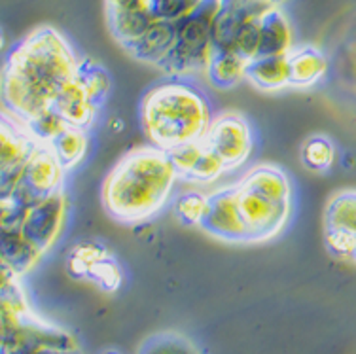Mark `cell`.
I'll list each match as a JSON object with an SVG mask.
<instances>
[{
  "mask_svg": "<svg viewBox=\"0 0 356 354\" xmlns=\"http://www.w3.org/2000/svg\"><path fill=\"white\" fill-rule=\"evenodd\" d=\"M224 172H227V167L224 165V161L211 148H207L205 144L201 156L193 165V169L190 170V175L186 177V180H192V182H197V184H211L214 180H218Z\"/></svg>",
  "mask_w": 356,
  "mask_h": 354,
  "instance_id": "cell-29",
  "label": "cell"
},
{
  "mask_svg": "<svg viewBox=\"0 0 356 354\" xmlns=\"http://www.w3.org/2000/svg\"><path fill=\"white\" fill-rule=\"evenodd\" d=\"M203 146L205 143H197V144H188V146H182V148H178V150L169 152L171 154L172 165H175V169L178 170V177L184 178L190 175V170L193 169V165L201 156V152H203Z\"/></svg>",
  "mask_w": 356,
  "mask_h": 354,
  "instance_id": "cell-33",
  "label": "cell"
},
{
  "mask_svg": "<svg viewBox=\"0 0 356 354\" xmlns=\"http://www.w3.org/2000/svg\"><path fill=\"white\" fill-rule=\"evenodd\" d=\"M137 354H199L192 341L175 332L150 335L144 341Z\"/></svg>",
  "mask_w": 356,
  "mask_h": 354,
  "instance_id": "cell-26",
  "label": "cell"
},
{
  "mask_svg": "<svg viewBox=\"0 0 356 354\" xmlns=\"http://www.w3.org/2000/svg\"><path fill=\"white\" fill-rule=\"evenodd\" d=\"M33 354H82L80 348H76V351H59V348H44V351H36Z\"/></svg>",
  "mask_w": 356,
  "mask_h": 354,
  "instance_id": "cell-35",
  "label": "cell"
},
{
  "mask_svg": "<svg viewBox=\"0 0 356 354\" xmlns=\"http://www.w3.org/2000/svg\"><path fill=\"white\" fill-rule=\"evenodd\" d=\"M302 161L313 172H326L336 161V146L328 136H309L302 146Z\"/></svg>",
  "mask_w": 356,
  "mask_h": 354,
  "instance_id": "cell-25",
  "label": "cell"
},
{
  "mask_svg": "<svg viewBox=\"0 0 356 354\" xmlns=\"http://www.w3.org/2000/svg\"><path fill=\"white\" fill-rule=\"evenodd\" d=\"M220 0H203L192 14L177 23V44L161 65L165 74L184 76L203 72L214 55L213 29Z\"/></svg>",
  "mask_w": 356,
  "mask_h": 354,
  "instance_id": "cell-5",
  "label": "cell"
},
{
  "mask_svg": "<svg viewBox=\"0 0 356 354\" xmlns=\"http://www.w3.org/2000/svg\"><path fill=\"white\" fill-rule=\"evenodd\" d=\"M33 204H35L33 201H29L17 190L2 193V201H0V230H19L23 220L27 216L29 209Z\"/></svg>",
  "mask_w": 356,
  "mask_h": 354,
  "instance_id": "cell-27",
  "label": "cell"
},
{
  "mask_svg": "<svg viewBox=\"0 0 356 354\" xmlns=\"http://www.w3.org/2000/svg\"><path fill=\"white\" fill-rule=\"evenodd\" d=\"M269 2H271V4H275V6H277V4H281V2H284V0H269Z\"/></svg>",
  "mask_w": 356,
  "mask_h": 354,
  "instance_id": "cell-36",
  "label": "cell"
},
{
  "mask_svg": "<svg viewBox=\"0 0 356 354\" xmlns=\"http://www.w3.org/2000/svg\"><path fill=\"white\" fill-rule=\"evenodd\" d=\"M97 108L99 106H95L91 99L86 95V91L78 83V80L63 89L61 95L57 97V101L51 106V110L61 118L65 125L78 127V129H89V125L93 123L97 116Z\"/></svg>",
  "mask_w": 356,
  "mask_h": 354,
  "instance_id": "cell-17",
  "label": "cell"
},
{
  "mask_svg": "<svg viewBox=\"0 0 356 354\" xmlns=\"http://www.w3.org/2000/svg\"><path fill=\"white\" fill-rule=\"evenodd\" d=\"M261 46L258 57H279L290 55L292 49V29L281 10L269 8L261 15Z\"/></svg>",
  "mask_w": 356,
  "mask_h": 354,
  "instance_id": "cell-18",
  "label": "cell"
},
{
  "mask_svg": "<svg viewBox=\"0 0 356 354\" xmlns=\"http://www.w3.org/2000/svg\"><path fill=\"white\" fill-rule=\"evenodd\" d=\"M108 250L97 241H82L72 246L69 258H67V271L74 279H88L89 269L97 262L108 258Z\"/></svg>",
  "mask_w": 356,
  "mask_h": 354,
  "instance_id": "cell-24",
  "label": "cell"
},
{
  "mask_svg": "<svg viewBox=\"0 0 356 354\" xmlns=\"http://www.w3.org/2000/svg\"><path fill=\"white\" fill-rule=\"evenodd\" d=\"M273 6L269 0H220L213 29L214 54L233 51V44L243 25L254 17H261Z\"/></svg>",
  "mask_w": 356,
  "mask_h": 354,
  "instance_id": "cell-13",
  "label": "cell"
},
{
  "mask_svg": "<svg viewBox=\"0 0 356 354\" xmlns=\"http://www.w3.org/2000/svg\"><path fill=\"white\" fill-rule=\"evenodd\" d=\"M175 44H177V23L156 19L154 25L148 29V33L144 34L135 46H131L127 51L138 61L148 63V65L159 68L169 59Z\"/></svg>",
  "mask_w": 356,
  "mask_h": 354,
  "instance_id": "cell-14",
  "label": "cell"
},
{
  "mask_svg": "<svg viewBox=\"0 0 356 354\" xmlns=\"http://www.w3.org/2000/svg\"><path fill=\"white\" fill-rule=\"evenodd\" d=\"M44 254L38 252L35 245L27 241L21 230H0V258L2 269L21 277L38 264Z\"/></svg>",
  "mask_w": 356,
  "mask_h": 354,
  "instance_id": "cell-15",
  "label": "cell"
},
{
  "mask_svg": "<svg viewBox=\"0 0 356 354\" xmlns=\"http://www.w3.org/2000/svg\"><path fill=\"white\" fill-rule=\"evenodd\" d=\"M88 280L101 288L103 292H116L122 287V269L112 256L97 262L95 266L89 269Z\"/></svg>",
  "mask_w": 356,
  "mask_h": 354,
  "instance_id": "cell-31",
  "label": "cell"
},
{
  "mask_svg": "<svg viewBox=\"0 0 356 354\" xmlns=\"http://www.w3.org/2000/svg\"><path fill=\"white\" fill-rule=\"evenodd\" d=\"M63 170L65 167L57 159L51 146L40 143L29 159V163L25 165L15 190L21 191L29 201L36 203L40 199H46L61 191Z\"/></svg>",
  "mask_w": 356,
  "mask_h": 354,
  "instance_id": "cell-12",
  "label": "cell"
},
{
  "mask_svg": "<svg viewBox=\"0 0 356 354\" xmlns=\"http://www.w3.org/2000/svg\"><path fill=\"white\" fill-rule=\"evenodd\" d=\"M103 354H120V353H116V351H106V353H103Z\"/></svg>",
  "mask_w": 356,
  "mask_h": 354,
  "instance_id": "cell-37",
  "label": "cell"
},
{
  "mask_svg": "<svg viewBox=\"0 0 356 354\" xmlns=\"http://www.w3.org/2000/svg\"><path fill=\"white\" fill-rule=\"evenodd\" d=\"M324 243L334 256L356 258V191H339L324 211Z\"/></svg>",
  "mask_w": 356,
  "mask_h": 354,
  "instance_id": "cell-9",
  "label": "cell"
},
{
  "mask_svg": "<svg viewBox=\"0 0 356 354\" xmlns=\"http://www.w3.org/2000/svg\"><path fill=\"white\" fill-rule=\"evenodd\" d=\"M19 277L2 269V354H33L44 348L76 351V337L29 309Z\"/></svg>",
  "mask_w": 356,
  "mask_h": 354,
  "instance_id": "cell-4",
  "label": "cell"
},
{
  "mask_svg": "<svg viewBox=\"0 0 356 354\" xmlns=\"http://www.w3.org/2000/svg\"><path fill=\"white\" fill-rule=\"evenodd\" d=\"M65 220H67V199L63 191H57L49 198L36 201L29 209L19 230L27 241L35 245L38 252L46 254L61 235Z\"/></svg>",
  "mask_w": 356,
  "mask_h": 354,
  "instance_id": "cell-10",
  "label": "cell"
},
{
  "mask_svg": "<svg viewBox=\"0 0 356 354\" xmlns=\"http://www.w3.org/2000/svg\"><path fill=\"white\" fill-rule=\"evenodd\" d=\"M237 186V198L243 218L252 232L254 243L277 237L286 227L292 203H277L264 198L260 193H254Z\"/></svg>",
  "mask_w": 356,
  "mask_h": 354,
  "instance_id": "cell-11",
  "label": "cell"
},
{
  "mask_svg": "<svg viewBox=\"0 0 356 354\" xmlns=\"http://www.w3.org/2000/svg\"><path fill=\"white\" fill-rule=\"evenodd\" d=\"M207 203H209V195L201 193V191H186L175 203V216L180 224L184 225H201L205 218Z\"/></svg>",
  "mask_w": 356,
  "mask_h": 354,
  "instance_id": "cell-28",
  "label": "cell"
},
{
  "mask_svg": "<svg viewBox=\"0 0 356 354\" xmlns=\"http://www.w3.org/2000/svg\"><path fill=\"white\" fill-rule=\"evenodd\" d=\"M261 17H254V19L247 21L243 29L235 38L233 44V54H237L243 57L245 61H252L260 55L261 46Z\"/></svg>",
  "mask_w": 356,
  "mask_h": 354,
  "instance_id": "cell-30",
  "label": "cell"
},
{
  "mask_svg": "<svg viewBox=\"0 0 356 354\" xmlns=\"http://www.w3.org/2000/svg\"><path fill=\"white\" fill-rule=\"evenodd\" d=\"M150 2H154V0H150Z\"/></svg>",
  "mask_w": 356,
  "mask_h": 354,
  "instance_id": "cell-38",
  "label": "cell"
},
{
  "mask_svg": "<svg viewBox=\"0 0 356 354\" xmlns=\"http://www.w3.org/2000/svg\"><path fill=\"white\" fill-rule=\"evenodd\" d=\"M237 184L245 190L260 193L277 203H292V186L286 172L275 165H258L241 178Z\"/></svg>",
  "mask_w": 356,
  "mask_h": 354,
  "instance_id": "cell-16",
  "label": "cell"
},
{
  "mask_svg": "<svg viewBox=\"0 0 356 354\" xmlns=\"http://www.w3.org/2000/svg\"><path fill=\"white\" fill-rule=\"evenodd\" d=\"M288 63H290V86L294 88L315 86L328 70V61L324 54L311 46L288 55Z\"/></svg>",
  "mask_w": 356,
  "mask_h": 354,
  "instance_id": "cell-20",
  "label": "cell"
},
{
  "mask_svg": "<svg viewBox=\"0 0 356 354\" xmlns=\"http://www.w3.org/2000/svg\"><path fill=\"white\" fill-rule=\"evenodd\" d=\"M247 80L254 88L277 91L290 86V63L288 55L279 57H256L247 65Z\"/></svg>",
  "mask_w": 356,
  "mask_h": 354,
  "instance_id": "cell-19",
  "label": "cell"
},
{
  "mask_svg": "<svg viewBox=\"0 0 356 354\" xmlns=\"http://www.w3.org/2000/svg\"><path fill=\"white\" fill-rule=\"evenodd\" d=\"M38 140L23 123L4 110L0 127V190L8 193L17 188L25 165L38 148Z\"/></svg>",
  "mask_w": 356,
  "mask_h": 354,
  "instance_id": "cell-6",
  "label": "cell"
},
{
  "mask_svg": "<svg viewBox=\"0 0 356 354\" xmlns=\"http://www.w3.org/2000/svg\"><path fill=\"white\" fill-rule=\"evenodd\" d=\"M355 262H356V258H355Z\"/></svg>",
  "mask_w": 356,
  "mask_h": 354,
  "instance_id": "cell-39",
  "label": "cell"
},
{
  "mask_svg": "<svg viewBox=\"0 0 356 354\" xmlns=\"http://www.w3.org/2000/svg\"><path fill=\"white\" fill-rule=\"evenodd\" d=\"M78 65L69 42L55 29L33 31L15 46L2 70L4 110L27 125L35 122L74 82Z\"/></svg>",
  "mask_w": 356,
  "mask_h": 354,
  "instance_id": "cell-1",
  "label": "cell"
},
{
  "mask_svg": "<svg viewBox=\"0 0 356 354\" xmlns=\"http://www.w3.org/2000/svg\"><path fill=\"white\" fill-rule=\"evenodd\" d=\"M201 2L203 0H154L152 12L158 19L178 23L180 19H184L192 14Z\"/></svg>",
  "mask_w": 356,
  "mask_h": 354,
  "instance_id": "cell-32",
  "label": "cell"
},
{
  "mask_svg": "<svg viewBox=\"0 0 356 354\" xmlns=\"http://www.w3.org/2000/svg\"><path fill=\"white\" fill-rule=\"evenodd\" d=\"M205 144L224 161L227 170L237 169L254 150L252 127L247 118L237 112H224L213 118Z\"/></svg>",
  "mask_w": 356,
  "mask_h": 354,
  "instance_id": "cell-7",
  "label": "cell"
},
{
  "mask_svg": "<svg viewBox=\"0 0 356 354\" xmlns=\"http://www.w3.org/2000/svg\"><path fill=\"white\" fill-rule=\"evenodd\" d=\"M199 227L226 243H254L252 232L241 214L237 186H227L209 195L205 218Z\"/></svg>",
  "mask_w": 356,
  "mask_h": 354,
  "instance_id": "cell-8",
  "label": "cell"
},
{
  "mask_svg": "<svg viewBox=\"0 0 356 354\" xmlns=\"http://www.w3.org/2000/svg\"><path fill=\"white\" fill-rule=\"evenodd\" d=\"M138 122L150 146L172 152L188 144L205 143L213 114L203 91L188 83L169 82L144 93Z\"/></svg>",
  "mask_w": 356,
  "mask_h": 354,
  "instance_id": "cell-3",
  "label": "cell"
},
{
  "mask_svg": "<svg viewBox=\"0 0 356 354\" xmlns=\"http://www.w3.org/2000/svg\"><path fill=\"white\" fill-rule=\"evenodd\" d=\"M178 178L169 152L156 146L135 148L104 178V211L122 224L144 222L163 209Z\"/></svg>",
  "mask_w": 356,
  "mask_h": 354,
  "instance_id": "cell-2",
  "label": "cell"
},
{
  "mask_svg": "<svg viewBox=\"0 0 356 354\" xmlns=\"http://www.w3.org/2000/svg\"><path fill=\"white\" fill-rule=\"evenodd\" d=\"M106 12H133V10H148L150 0H104Z\"/></svg>",
  "mask_w": 356,
  "mask_h": 354,
  "instance_id": "cell-34",
  "label": "cell"
},
{
  "mask_svg": "<svg viewBox=\"0 0 356 354\" xmlns=\"http://www.w3.org/2000/svg\"><path fill=\"white\" fill-rule=\"evenodd\" d=\"M76 80L95 106L103 104L104 99L108 97L110 88H112V80H110L106 68L101 67L97 61H91V59L80 61Z\"/></svg>",
  "mask_w": 356,
  "mask_h": 354,
  "instance_id": "cell-23",
  "label": "cell"
},
{
  "mask_svg": "<svg viewBox=\"0 0 356 354\" xmlns=\"http://www.w3.org/2000/svg\"><path fill=\"white\" fill-rule=\"evenodd\" d=\"M247 65L248 61L233 51H218L209 63L207 76L214 88L232 89L247 78Z\"/></svg>",
  "mask_w": 356,
  "mask_h": 354,
  "instance_id": "cell-21",
  "label": "cell"
},
{
  "mask_svg": "<svg viewBox=\"0 0 356 354\" xmlns=\"http://www.w3.org/2000/svg\"><path fill=\"white\" fill-rule=\"evenodd\" d=\"M51 150L55 152L57 159L61 161L65 169H72L86 159L89 152V135L88 129H78V127H65V129L55 136L49 143Z\"/></svg>",
  "mask_w": 356,
  "mask_h": 354,
  "instance_id": "cell-22",
  "label": "cell"
}]
</instances>
